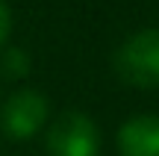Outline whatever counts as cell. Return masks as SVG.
Here are the masks:
<instances>
[{
	"label": "cell",
	"instance_id": "cell-1",
	"mask_svg": "<svg viewBox=\"0 0 159 156\" xmlns=\"http://www.w3.org/2000/svg\"><path fill=\"white\" fill-rule=\"evenodd\" d=\"M115 74L133 88H159V27L139 29L115 50Z\"/></svg>",
	"mask_w": 159,
	"mask_h": 156
},
{
	"label": "cell",
	"instance_id": "cell-2",
	"mask_svg": "<svg viewBox=\"0 0 159 156\" xmlns=\"http://www.w3.org/2000/svg\"><path fill=\"white\" fill-rule=\"evenodd\" d=\"M47 156H100V130L83 112H62L47 130Z\"/></svg>",
	"mask_w": 159,
	"mask_h": 156
},
{
	"label": "cell",
	"instance_id": "cell-3",
	"mask_svg": "<svg viewBox=\"0 0 159 156\" xmlns=\"http://www.w3.org/2000/svg\"><path fill=\"white\" fill-rule=\"evenodd\" d=\"M47 115H50V103L44 94L35 88H21L0 109V130L12 141H27L39 130H44Z\"/></svg>",
	"mask_w": 159,
	"mask_h": 156
},
{
	"label": "cell",
	"instance_id": "cell-4",
	"mask_svg": "<svg viewBox=\"0 0 159 156\" xmlns=\"http://www.w3.org/2000/svg\"><path fill=\"white\" fill-rule=\"evenodd\" d=\"M121 156H159V115L127 118L118 130Z\"/></svg>",
	"mask_w": 159,
	"mask_h": 156
},
{
	"label": "cell",
	"instance_id": "cell-5",
	"mask_svg": "<svg viewBox=\"0 0 159 156\" xmlns=\"http://www.w3.org/2000/svg\"><path fill=\"white\" fill-rule=\"evenodd\" d=\"M3 71L9 77H15V80H24V77L30 74V68H33V62H30L27 50H21V47H9V50L3 53Z\"/></svg>",
	"mask_w": 159,
	"mask_h": 156
},
{
	"label": "cell",
	"instance_id": "cell-6",
	"mask_svg": "<svg viewBox=\"0 0 159 156\" xmlns=\"http://www.w3.org/2000/svg\"><path fill=\"white\" fill-rule=\"evenodd\" d=\"M9 33H12V12L6 6V0H0V44L9 38Z\"/></svg>",
	"mask_w": 159,
	"mask_h": 156
}]
</instances>
